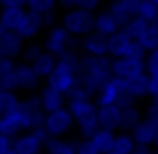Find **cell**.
<instances>
[{
    "instance_id": "cell-1",
    "label": "cell",
    "mask_w": 158,
    "mask_h": 154,
    "mask_svg": "<svg viewBox=\"0 0 158 154\" xmlns=\"http://www.w3.org/2000/svg\"><path fill=\"white\" fill-rule=\"evenodd\" d=\"M44 118H46V112L40 106L38 94H28L16 106H12L0 116V132L16 138L22 132L42 128Z\"/></svg>"
},
{
    "instance_id": "cell-2",
    "label": "cell",
    "mask_w": 158,
    "mask_h": 154,
    "mask_svg": "<svg viewBox=\"0 0 158 154\" xmlns=\"http://www.w3.org/2000/svg\"><path fill=\"white\" fill-rule=\"evenodd\" d=\"M80 70H82V52L72 50L64 54L62 58H58L54 72L46 78V84L68 96L80 84Z\"/></svg>"
},
{
    "instance_id": "cell-3",
    "label": "cell",
    "mask_w": 158,
    "mask_h": 154,
    "mask_svg": "<svg viewBox=\"0 0 158 154\" xmlns=\"http://www.w3.org/2000/svg\"><path fill=\"white\" fill-rule=\"evenodd\" d=\"M112 72V58L110 56H84L82 54V70H80V86H84L90 94H96L110 78Z\"/></svg>"
},
{
    "instance_id": "cell-4",
    "label": "cell",
    "mask_w": 158,
    "mask_h": 154,
    "mask_svg": "<svg viewBox=\"0 0 158 154\" xmlns=\"http://www.w3.org/2000/svg\"><path fill=\"white\" fill-rule=\"evenodd\" d=\"M42 48L46 52H50L52 56L62 58L64 54L78 50V40L62 24H52V26L46 28V32L42 36Z\"/></svg>"
},
{
    "instance_id": "cell-5",
    "label": "cell",
    "mask_w": 158,
    "mask_h": 154,
    "mask_svg": "<svg viewBox=\"0 0 158 154\" xmlns=\"http://www.w3.org/2000/svg\"><path fill=\"white\" fill-rule=\"evenodd\" d=\"M94 22H96V12L84 10V8H70V10H64L62 16H60V24L76 40L92 34Z\"/></svg>"
},
{
    "instance_id": "cell-6",
    "label": "cell",
    "mask_w": 158,
    "mask_h": 154,
    "mask_svg": "<svg viewBox=\"0 0 158 154\" xmlns=\"http://www.w3.org/2000/svg\"><path fill=\"white\" fill-rule=\"evenodd\" d=\"M108 56L110 58H122V56L146 58V50L122 28L118 34L108 38Z\"/></svg>"
},
{
    "instance_id": "cell-7",
    "label": "cell",
    "mask_w": 158,
    "mask_h": 154,
    "mask_svg": "<svg viewBox=\"0 0 158 154\" xmlns=\"http://www.w3.org/2000/svg\"><path fill=\"white\" fill-rule=\"evenodd\" d=\"M50 136L44 128H36L30 132H22L14 138L16 154H46V144Z\"/></svg>"
},
{
    "instance_id": "cell-8",
    "label": "cell",
    "mask_w": 158,
    "mask_h": 154,
    "mask_svg": "<svg viewBox=\"0 0 158 154\" xmlns=\"http://www.w3.org/2000/svg\"><path fill=\"white\" fill-rule=\"evenodd\" d=\"M74 126H76V120H74L72 114H70L68 106L46 114L44 124H42V128L46 130V134L50 136V138H64L68 132H72Z\"/></svg>"
},
{
    "instance_id": "cell-9",
    "label": "cell",
    "mask_w": 158,
    "mask_h": 154,
    "mask_svg": "<svg viewBox=\"0 0 158 154\" xmlns=\"http://www.w3.org/2000/svg\"><path fill=\"white\" fill-rule=\"evenodd\" d=\"M94 102L98 106H110V104H126L132 102L126 98V82L122 78L112 76L110 80L94 94Z\"/></svg>"
},
{
    "instance_id": "cell-10",
    "label": "cell",
    "mask_w": 158,
    "mask_h": 154,
    "mask_svg": "<svg viewBox=\"0 0 158 154\" xmlns=\"http://www.w3.org/2000/svg\"><path fill=\"white\" fill-rule=\"evenodd\" d=\"M112 72L116 78L130 80V78L146 74V62H144V58H134V56L112 58Z\"/></svg>"
},
{
    "instance_id": "cell-11",
    "label": "cell",
    "mask_w": 158,
    "mask_h": 154,
    "mask_svg": "<svg viewBox=\"0 0 158 154\" xmlns=\"http://www.w3.org/2000/svg\"><path fill=\"white\" fill-rule=\"evenodd\" d=\"M42 78L36 74V70L32 68L30 62L18 60L16 64V86H18V92H26V94H36V90H40Z\"/></svg>"
},
{
    "instance_id": "cell-12",
    "label": "cell",
    "mask_w": 158,
    "mask_h": 154,
    "mask_svg": "<svg viewBox=\"0 0 158 154\" xmlns=\"http://www.w3.org/2000/svg\"><path fill=\"white\" fill-rule=\"evenodd\" d=\"M24 42H26V40H24L18 32L2 30V34H0V60H2V58H10V60L22 58V52H24V48H26Z\"/></svg>"
},
{
    "instance_id": "cell-13",
    "label": "cell",
    "mask_w": 158,
    "mask_h": 154,
    "mask_svg": "<svg viewBox=\"0 0 158 154\" xmlns=\"http://www.w3.org/2000/svg\"><path fill=\"white\" fill-rule=\"evenodd\" d=\"M46 26H48V24H46V18H44L42 14H36V12L26 10V14H24V18H22V24L18 26V30H16V32H18L24 40L32 42L36 36L42 34V30Z\"/></svg>"
},
{
    "instance_id": "cell-14",
    "label": "cell",
    "mask_w": 158,
    "mask_h": 154,
    "mask_svg": "<svg viewBox=\"0 0 158 154\" xmlns=\"http://www.w3.org/2000/svg\"><path fill=\"white\" fill-rule=\"evenodd\" d=\"M38 98H40V106H42V110L46 112V114L68 106V96L62 94L60 90L48 86V84H44L42 88L38 90Z\"/></svg>"
},
{
    "instance_id": "cell-15",
    "label": "cell",
    "mask_w": 158,
    "mask_h": 154,
    "mask_svg": "<svg viewBox=\"0 0 158 154\" xmlns=\"http://www.w3.org/2000/svg\"><path fill=\"white\" fill-rule=\"evenodd\" d=\"M78 50L84 56H96V58L108 56V38L98 34V32H92V34L78 40Z\"/></svg>"
},
{
    "instance_id": "cell-16",
    "label": "cell",
    "mask_w": 158,
    "mask_h": 154,
    "mask_svg": "<svg viewBox=\"0 0 158 154\" xmlns=\"http://www.w3.org/2000/svg\"><path fill=\"white\" fill-rule=\"evenodd\" d=\"M122 30V24L118 22V18H116L114 14H112L110 8H100V10L96 12V22H94V32H98V34L106 36V38H110V36L118 34V32Z\"/></svg>"
},
{
    "instance_id": "cell-17",
    "label": "cell",
    "mask_w": 158,
    "mask_h": 154,
    "mask_svg": "<svg viewBox=\"0 0 158 154\" xmlns=\"http://www.w3.org/2000/svg\"><path fill=\"white\" fill-rule=\"evenodd\" d=\"M98 122H100V128L120 132L122 130V106L120 104L98 106Z\"/></svg>"
},
{
    "instance_id": "cell-18",
    "label": "cell",
    "mask_w": 158,
    "mask_h": 154,
    "mask_svg": "<svg viewBox=\"0 0 158 154\" xmlns=\"http://www.w3.org/2000/svg\"><path fill=\"white\" fill-rule=\"evenodd\" d=\"M68 110L78 124V122H84V120L96 118L98 104L94 102V98H78V100H68Z\"/></svg>"
},
{
    "instance_id": "cell-19",
    "label": "cell",
    "mask_w": 158,
    "mask_h": 154,
    "mask_svg": "<svg viewBox=\"0 0 158 154\" xmlns=\"http://www.w3.org/2000/svg\"><path fill=\"white\" fill-rule=\"evenodd\" d=\"M138 6L140 0H120V2H110L108 8L112 10V14L118 18V22L122 24V28L126 24H130L132 20L138 16Z\"/></svg>"
},
{
    "instance_id": "cell-20",
    "label": "cell",
    "mask_w": 158,
    "mask_h": 154,
    "mask_svg": "<svg viewBox=\"0 0 158 154\" xmlns=\"http://www.w3.org/2000/svg\"><path fill=\"white\" fill-rule=\"evenodd\" d=\"M124 82H126V98L128 100L136 102V100H142V98L150 96V92H148L150 76L148 74H142V76L130 78V80H124Z\"/></svg>"
},
{
    "instance_id": "cell-21",
    "label": "cell",
    "mask_w": 158,
    "mask_h": 154,
    "mask_svg": "<svg viewBox=\"0 0 158 154\" xmlns=\"http://www.w3.org/2000/svg\"><path fill=\"white\" fill-rule=\"evenodd\" d=\"M16 64H18V60H10V58H2L0 60V86L6 92H18V86H16Z\"/></svg>"
},
{
    "instance_id": "cell-22",
    "label": "cell",
    "mask_w": 158,
    "mask_h": 154,
    "mask_svg": "<svg viewBox=\"0 0 158 154\" xmlns=\"http://www.w3.org/2000/svg\"><path fill=\"white\" fill-rule=\"evenodd\" d=\"M120 106H122V130L132 132L144 120V110L136 102H126Z\"/></svg>"
},
{
    "instance_id": "cell-23",
    "label": "cell",
    "mask_w": 158,
    "mask_h": 154,
    "mask_svg": "<svg viewBox=\"0 0 158 154\" xmlns=\"http://www.w3.org/2000/svg\"><path fill=\"white\" fill-rule=\"evenodd\" d=\"M132 136H134L138 146H154V142H156V122L144 118L142 122L132 130Z\"/></svg>"
},
{
    "instance_id": "cell-24",
    "label": "cell",
    "mask_w": 158,
    "mask_h": 154,
    "mask_svg": "<svg viewBox=\"0 0 158 154\" xmlns=\"http://www.w3.org/2000/svg\"><path fill=\"white\" fill-rule=\"evenodd\" d=\"M24 14H26L24 8H2L0 10V26H2V30L16 32L18 26L22 24Z\"/></svg>"
},
{
    "instance_id": "cell-25",
    "label": "cell",
    "mask_w": 158,
    "mask_h": 154,
    "mask_svg": "<svg viewBox=\"0 0 158 154\" xmlns=\"http://www.w3.org/2000/svg\"><path fill=\"white\" fill-rule=\"evenodd\" d=\"M114 140H116V132L100 128V130L90 138V144L94 146V150L98 154H108V152L114 150Z\"/></svg>"
},
{
    "instance_id": "cell-26",
    "label": "cell",
    "mask_w": 158,
    "mask_h": 154,
    "mask_svg": "<svg viewBox=\"0 0 158 154\" xmlns=\"http://www.w3.org/2000/svg\"><path fill=\"white\" fill-rule=\"evenodd\" d=\"M30 64H32V68L36 70V74H38V76L42 78V80H46V78L54 72V68H56L58 58H56V56H52L50 52L44 50L38 58H36V60H32Z\"/></svg>"
},
{
    "instance_id": "cell-27",
    "label": "cell",
    "mask_w": 158,
    "mask_h": 154,
    "mask_svg": "<svg viewBox=\"0 0 158 154\" xmlns=\"http://www.w3.org/2000/svg\"><path fill=\"white\" fill-rule=\"evenodd\" d=\"M46 154H78V142L66 138H50L46 144Z\"/></svg>"
},
{
    "instance_id": "cell-28",
    "label": "cell",
    "mask_w": 158,
    "mask_h": 154,
    "mask_svg": "<svg viewBox=\"0 0 158 154\" xmlns=\"http://www.w3.org/2000/svg\"><path fill=\"white\" fill-rule=\"evenodd\" d=\"M136 42L146 50V54L152 52V50H156V48H158V22H150V24H148L146 30L136 38Z\"/></svg>"
},
{
    "instance_id": "cell-29",
    "label": "cell",
    "mask_w": 158,
    "mask_h": 154,
    "mask_svg": "<svg viewBox=\"0 0 158 154\" xmlns=\"http://www.w3.org/2000/svg\"><path fill=\"white\" fill-rule=\"evenodd\" d=\"M138 148V144H136L134 136H132V132H116V140H114V150L122 152V154H134V150Z\"/></svg>"
},
{
    "instance_id": "cell-30",
    "label": "cell",
    "mask_w": 158,
    "mask_h": 154,
    "mask_svg": "<svg viewBox=\"0 0 158 154\" xmlns=\"http://www.w3.org/2000/svg\"><path fill=\"white\" fill-rule=\"evenodd\" d=\"M56 6H58V0H26V10L42 14V16L56 12Z\"/></svg>"
},
{
    "instance_id": "cell-31",
    "label": "cell",
    "mask_w": 158,
    "mask_h": 154,
    "mask_svg": "<svg viewBox=\"0 0 158 154\" xmlns=\"http://www.w3.org/2000/svg\"><path fill=\"white\" fill-rule=\"evenodd\" d=\"M58 6H62L64 10L70 8H84V10L98 12L102 6V0H58Z\"/></svg>"
},
{
    "instance_id": "cell-32",
    "label": "cell",
    "mask_w": 158,
    "mask_h": 154,
    "mask_svg": "<svg viewBox=\"0 0 158 154\" xmlns=\"http://www.w3.org/2000/svg\"><path fill=\"white\" fill-rule=\"evenodd\" d=\"M138 16L146 22H156L158 20V4L154 0H140Z\"/></svg>"
},
{
    "instance_id": "cell-33",
    "label": "cell",
    "mask_w": 158,
    "mask_h": 154,
    "mask_svg": "<svg viewBox=\"0 0 158 154\" xmlns=\"http://www.w3.org/2000/svg\"><path fill=\"white\" fill-rule=\"evenodd\" d=\"M148 24H150V22H146V20H142L140 16H136V18L132 20L130 24H126V26H124V30H126L128 34H130L132 38L136 40V38H138V36L142 34L144 30H146V26H148Z\"/></svg>"
},
{
    "instance_id": "cell-34",
    "label": "cell",
    "mask_w": 158,
    "mask_h": 154,
    "mask_svg": "<svg viewBox=\"0 0 158 154\" xmlns=\"http://www.w3.org/2000/svg\"><path fill=\"white\" fill-rule=\"evenodd\" d=\"M20 100H22V98H18L16 92H2L0 94V116H2L6 110H10L12 106H16Z\"/></svg>"
},
{
    "instance_id": "cell-35",
    "label": "cell",
    "mask_w": 158,
    "mask_h": 154,
    "mask_svg": "<svg viewBox=\"0 0 158 154\" xmlns=\"http://www.w3.org/2000/svg\"><path fill=\"white\" fill-rule=\"evenodd\" d=\"M44 52V48H42V44H36V42H30L26 48H24V52H22V60L24 62H32V60H36V58L40 56V54Z\"/></svg>"
},
{
    "instance_id": "cell-36",
    "label": "cell",
    "mask_w": 158,
    "mask_h": 154,
    "mask_svg": "<svg viewBox=\"0 0 158 154\" xmlns=\"http://www.w3.org/2000/svg\"><path fill=\"white\" fill-rule=\"evenodd\" d=\"M144 62H146V74L148 76L158 74V48L152 50V52H148L146 58H144Z\"/></svg>"
},
{
    "instance_id": "cell-37",
    "label": "cell",
    "mask_w": 158,
    "mask_h": 154,
    "mask_svg": "<svg viewBox=\"0 0 158 154\" xmlns=\"http://www.w3.org/2000/svg\"><path fill=\"white\" fill-rule=\"evenodd\" d=\"M144 118L152 120V122L158 124V98H150L144 108Z\"/></svg>"
},
{
    "instance_id": "cell-38",
    "label": "cell",
    "mask_w": 158,
    "mask_h": 154,
    "mask_svg": "<svg viewBox=\"0 0 158 154\" xmlns=\"http://www.w3.org/2000/svg\"><path fill=\"white\" fill-rule=\"evenodd\" d=\"M12 148H14V138L0 132V154H6L8 150H12Z\"/></svg>"
},
{
    "instance_id": "cell-39",
    "label": "cell",
    "mask_w": 158,
    "mask_h": 154,
    "mask_svg": "<svg viewBox=\"0 0 158 154\" xmlns=\"http://www.w3.org/2000/svg\"><path fill=\"white\" fill-rule=\"evenodd\" d=\"M78 154H98L90 140H78Z\"/></svg>"
},
{
    "instance_id": "cell-40",
    "label": "cell",
    "mask_w": 158,
    "mask_h": 154,
    "mask_svg": "<svg viewBox=\"0 0 158 154\" xmlns=\"http://www.w3.org/2000/svg\"><path fill=\"white\" fill-rule=\"evenodd\" d=\"M2 8H26V0H0Z\"/></svg>"
},
{
    "instance_id": "cell-41",
    "label": "cell",
    "mask_w": 158,
    "mask_h": 154,
    "mask_svg": "<svg viewBox=\"0 0 158 154\" xmlns=\"http://www.w3.org/2000/svg\"><path fill=\"white\" fill-rule=\"evenodd\" d=\"M148 92H150V96H148V98H158V74H154V76H150Z\"/></svg>"
},
{
    "instance_id": "cell-42",
    "label": "cell",
    "mask_w": 158,
    "mask_h": 154,
    "mask_svg": "<svg viewBox=\"0 0 158 154\" xmlns=\"http://www.w3.org/2000/svg\"><path fill=\"white\" fill-rule=\"evenodd\" d=\"M154 146L158 148V124H156V142H154Z\"/></svg>"
},
{
    "instance_id": "cell-43",
    "label": "cell",
    "mask_w": 158,
    "mask_h": 154,
    "mask_svg": "<svg viewBox=\"0 0 158 154\" xmlns=\"http://www.w3.org/2000/svg\"><path fill=\"white\" fill-rule=\"evenodd\" d=\"M6 154H16V150H14V148H12V150H8Z\"/></svg>"
},
{
    "instance_id": "cell-44",
    "label": "cell",
    "mask_w": 158,
    "mask_h": 154,
    "mask_svg": "<svg viewBox=\"0 0 158 154\" xmlns=\"http://www.w3.org/2000/svg\"><path fill=\"white\" fill-rule=\"evenodd\" d=\"M108 154H122V152H118V150H112V152H108Z\"/></svg>"
},
{
    "instance_id": "cell-45",
    "label": "cell",
    "mask_w": 158,
    "mask_h": 154,
    "mask_svg": "<svg viewBox=\"0 0 158 154\" xmlns=\"http://www.w3.org/2000/svg\"><path fill=\"white\" fill-rule=\"evenodd\" d=\"M2 92H6V90H4V88H2V86H0V94H2Z\"/></svg>"
},
{
    "instance_id": "cell-46",
    "label": "cell",
    "mask_w": 158,
    "mask_h": 154,
    "mask_svg": "<svg viewBox=\"0 0 158 154\" xmlns=\"http://www.w3.org/2000/svg\"><path fill=\"white\" fill-rule=\"evenodd\" d=\"M110 2H120V0H110Z\"/></svg>"
},
{
    "instance_id": "cell-47",
    "label": "cell",
    "mask_w": 158,
    "mask_h": 154,
    "mask_svg": "<svg viewBox=\"0 0 158 154\" xmlns=\"http://www.w3.org/2000/svg\"><path fill=\"white\" fill-rule=\"evenodd\" d=\"M0 34H2V26H0Z\"/></svg>"
},
{
    "instance_id": "cell-48",
    "label": "cell",
    "mask_w": 158,
    "mask_h": 154,
    "mask_svg": "<svg viewBox=\"0 0 158 154\" xmlns=\"http://www.w3.org/2000/svg\"><path fill=\"white\" fill-rule=\"evenodd\" d=\"M0 10H2V4H0Z\"/></svg>"
}]
</instances>
